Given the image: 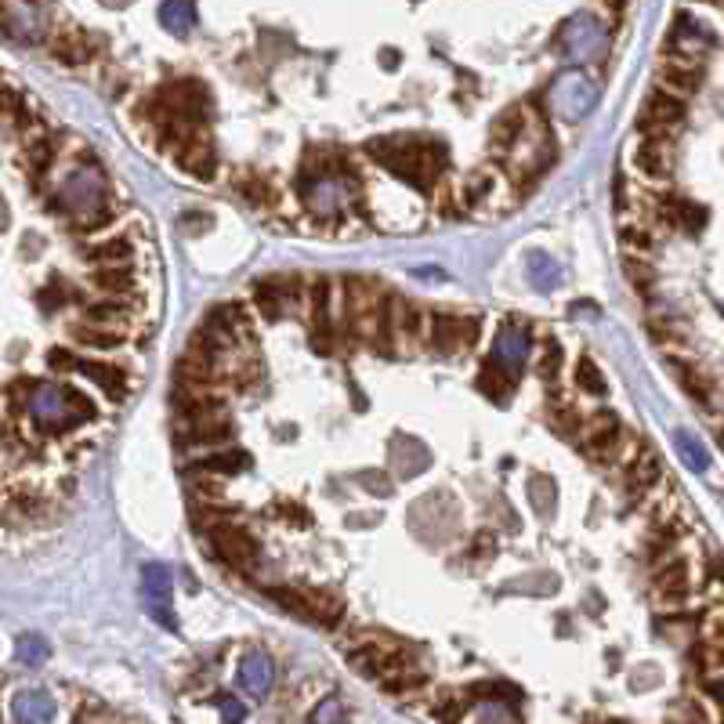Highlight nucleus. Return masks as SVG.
<instances>
[{
	"label": "nucleus",
	"mask_w": 724,
	"mask_h": 724,
	"mask_svg": "<svg viewBox=\"0 0 724 724\" xmlns=\"http://www.w3.org/2000/svg\"><path fill=\"white\" fill-rule=\"evenodd\" d=\"M388 297V290L373 279L359 276L344 283V330L381 352H395L388 334Z\"/></svg>",
	"instance_id": "f257e3e1"
},
{
	"label": "nucleus",
	"mask_w": 724,
	"mask_h": 724,
	"mask_svg": "<svg viewBox=\"0 0 724 724\" xmlns=\"http://www.w3.org/2000/svg\"><path fill=\"white\" fill-rule=\"evenodd\" d=\"M685 120V102L677 95H670L667 87H659L645 98V109L638 116V131L645 138H670Z\"/></svg>",
	"instance_id": "f03ea898"
},
{
	"label": "nucleus",
	"mask_w": 724,
	"mask_h": 724,
	"mask_svg": "<svg viewBox=\"0 0 724 724\" xmlns=\"http://www.w3.org/2000/svg\"><path fill=\"white\" fill-rule=\"evenodd\" d=\"M210 543H214V554L221 562L232 565V569H250L254 558H258V543L250 540L247 529H239L236 522H218L214 529H207Z\"/></svg>",
	"instance_id": "7ed1b4c3"
},
{
	"label": "nucleus",
	"mask_w": 724,
	"mask_h": 724,
	"mask_svg": "<svg viewBox=\"0 0 724 724\" xmlns=\"http://www.w3.org/2000/svg\"><path fill=\"white\" fill-rule=\"evenodd\" d=\"M348 659L352 667L366 677H377L388 663L402 659V645L395 638H384V634H370V638H359L348 648Z\"/></svg>",
	"instance_id": "20e7f679"
},
{
	"label": "nucleus",
	"mask_w": 724,
	"mask_h": 724,
	"mask_svg": "<svg viewBox=\"0 0 724 724\" xmlns=\"http://www.w3.org/2000/svg\"><path fill=\"white\" fill-rule=\"evenodd\" d=\"M174 160H178L181 171L196 174V178H210L214 167H218V156H214V145H210V134L203 131V124L192 134H185L178 145H174Z\"/></svg>",
	"instance_id": "39448f33"
},
{
	"label": "nucleus",
	"mask_w": 724,
	"mask_h": 724,
	"mask_svg": "<svg viewBox=\"0 0 724 724\" xmlns=\"http://www.w3.org/2000/svg\"><path fill=\"white\" fill-rule=\"evenodd\" d=\"M659 84L677 98L696 95L699 87H703V66H696L692 58H667L659 66Z\"/></svg>",
	"instance_id": "423d86ee"
},
{
	"label": "nucleus",
	"mask_w": 724,
	"mask_h": 724,
	"mask_svg": "<svg viewBox=\"0 0 724 724\" xmlns=\"http://www.w3.org/2000/svg\"><path fill=\"white\" fill-rule=\"evenodd\" d=\"M51 55L62 66H84V62L95 58V40L87 37L84 29H58L51 37Z\"/></svg>",
	"instance_id": "0eeeda50"
},
{
	"label": "nucleus",
	"mask_w": 724,
	"mask_h": 724,
	"mask_svg": "<svg viewBox=\"0 0 724 724\" xmlns=\"http://www.w3.org/2000/svg\"><path fill=\"white\" fill-rule=\"evenodd\" d=\"M623 471H627V478H623V482H627L630 493H634V496L652 493V489L659 486V478H663V460H659L648 446H641V453L630 460Z\"/></svg>",
	"instance_id": "6e6552de"
},
{
	"label": "nucleus",
	"mask_w": 724,
	"mask_h": 724,
	"mask_svg": "<svg viewBox=\"0 0 724 724\" xmlns=\"http://www.w3.org/2000/svg\"><path fill=\"white\" fill-rule=\"evenodd\" d=\"M696 587V569L688 558L681 554H667V558H659L656 562V591H681V594H692Z\"/></svg>",
	"instance_id": "1a4fd4ad"
},
{
	"label": "nucleus",
	"mask_w": 724,
	"mask_h": 724,
	"mask_svg": "<svg viewBox=\"0 0 724 724\" xmlns=\"http://www.w3.org/2000/svg\"><path fill=\"white\" fill-rule=\"evenodd\" d=\"M145 601H149V612L163 627H174L171 620V576L163 565H149L145 569Z\"/></svg>",
	"instance_id": "9d476101"
},
{
	"label": "nucleus",
	"mask_w": 724,
	"mask_h": 724,
	"mask_svg": "<svg viewBox=\"0 0 724 724\" xmlns=\"http://www.w3.org/2000/svg\"><path fill=\"white\" fill-rule=\"evenodd\" d=\"M634 163L645 178H667L670 167H674V153H670L667 138H645V142L634 149Z\"/></svg>",
	"instance_id": "9b49d317"
},
{
	"label": "nucleus",
	"mask_w": 724,
	"mask_h": 724,
	"mask_svg": "<svg viewBox=\"0 0 724 724\" xmlns=\"http://www.w3.org/2000/svg\"><path fill=\"white\" fill-rule=\"evenodd\" d=\"M239 685L247 688L250 696H265L272 688V659L265 652H247L239 663Z\"/></svg>",
	"instance_id": "f8f14e48"
},
{
	"label": "nucleus",
	"mask_w": 724,
	"mask_h": 724,
	"mask_svg": "<svg viewBox=\"0 0 724 724\" xmlns=\"http://www.w3.org/2000/svg\"><path fill=\"white\" fill-rule=\"evenodd\" d=\"M95 286L105 294H134V283H138V272H134V261H120V265H98L95 268Z\"/></svg>",
	"instance_id": "ddd939ff"
},
{
	"label": "nucleus",
	"mask_w": 724,
	"mask_h": 724,
	"mask_svg": "<svg viewBox=\"0 0 724 724\" xmlns=\"http://www.w3.org/2000/svg\"><path fill=\"white\" fill-rule=\"evenodd\" d=\"M84 258L91 265H120V261H134V239L131 236H109L102 243H87Z\"/></svg>",
	"instance_id": "4468645a"
},
{
	"label": "nucleus",
	"mask_w": 724,
	"mask_h": 724,
	"mask_svg": "<svg viewBox=\"0 0 724 724\" xmlns=\"http://www.w3.org/2000/svg\"><path fill=\"white\" fill-rule=\"evenodd\" d=\"M522 134H525V109H522V105H507L504 113L496 116V124H493V149L507 153V149H511V145H515Z\"/></svg>",
	"instance_id": "2eb2a0df"
},
{
	"label": "nucleus",
	"mask_w": 724,
	"mask_h": 724,
	"mask_svg": "<svg viewBox=\"0 0 724 724\" xmlns=\"http://www.w3.org/2000/svg\"><path fill=\"white\" fill-rule=\"evenodd\" d=\"M301 598H305V616L312 623H323V627H337L344 616V605L334 598V594L326 591H301Z\"/></svg>",
	"instance_id": "dca6fc26"
},
{
	"label": "nucleus",
	"mask_w": 724,
	"mask_h": 724,
	"mask_svg": "<svg viewBox=\"0 0 724 724\" xmlns=\"http://www.w3.org/2000/svg\"><path fill=\"white\" fill-rule=\"evenodd\" d=\"M232 185H236V189H239V196H243V200H250L258 210L276 207V189H272V181H268L265 174L239 171Z\"/></svg>",
	"instance_id": "f3484780"
},
{
	"label": "nucleus",
	"mask_w": 724,
	"mask_h": 724,
	"mask_svg": "<svg viewBox=\"0 0 724 724\" xmlns=\"http://www.w3.org/2000/svg\"><path fill=\"white\" fill-rule=\"evenodd\" d=\"M670 370L681 377V384H685V391L692 395V399L703 402V406L710 402V391H714V384L706 381L699 366H692V362H685V359H670Z\"/></svg>",
	"instance_id": "a211bd4d"
},
{
	"label": "nucleus",
	"mask_w": 724,
	"mask_h": 724,
	"mask_svg": "<svg viewBox=\"0 0 724 724\" xmlns=\"http://www.w3.org/2000/svg\"><path fill=\"white\" fill-rule=\"evenodd\" d=\"M73 337L87 348H116V344L124 341V330H116V326H102V323H77L73 326Z\"/></svg>",
	"instance_id": "6ab92c4d"
},
{
	"label": "nucleus",
	"mask_w": 724,
	"mask_h": 724,
	"mask_svg": "<svg viewBox=\"0 0 724 724\" xmlns=\"http://www.w3.org/2000/svg\"><path fill=\"white\" fill-rule=\"evenodd\" d=\"M116 203L109 200H98V203H87V207L77 210V218H73V229L77 232H98L102 225H109V221L116 218Z\"/></svg>",
	"instance_id": "aec40b11"
},
{
	"label": "nucleus",
	"mask_w": 724,
	"mask_h": 724,
	"mask_svg": "<svg viewBox=\"0 0 724 724\" xmlns=\"http://www.w3.org/2000/svg\"><path fill=\"white\" fill-rule=\"evenodd\" d=\"M77 370L87 373V377H95L109 395H124L127 391V377L120 366H109V362H77Z\"/></svg>",
	"instance_id": "412c9836"
},
{
	"label": "nucleus",
	"mask_w": 724,
	"mask_h": 724,
	"mask_svg": "<svg viewBox=\"0 0 724 724\" xmlns=\"http://www.w3.org/2000/svg\"><path fill=\"white\" fill-rule=\"evenodd\" d=\"M478 384H482V391H486L489 399H500V402H504L507 395H511V388H515V373L504 370L500 362H489L486 370L478 373Z\"/></svg>",
	"instance_id": "4be33fe9"
},
{
	"label": "nucleus",
	"mask_w": 724,
	"mask_h": 724,
	"mask_svg": "<svg viewBox=\"0 0 724 724\" xmlns=\"http://www.w3.org/2000/svg\"><path fill=\"white\" fill-rule=\"evenodd\" d=\"M160 22L167 29H174V33H189L192 22H196V8H192V0H163Z\"/></svg>",
	"instance_id": "5701e85b"
},
{
	"label": "nucleus",
	"mask_w": 724,
	"mask_h": 724,
	"mask_svg": "<svg viewBox=\"0 0 724 724\" xmlns=\"http://www.w3.org/2000/svg\"><path fill=\"white\" fill-rule=\"evenodd\" d=\"M493 352H496V362H500L504 370H511V362H525V334H518L515 326H507L504 334L496 337Z\"/></svg>",
	"instance_id": "b1692460"
},
{
	"label": "nucleus",
	"mask_w": 724,
	"mask_h": 724,
	"mask_svg": "<svg viewBox=\"0 0 724 724\" xmlns=\"http://www.w3.org/2000/svg\"><path fill=\"white\" fill-rule=\"evenodd\" d=\"M51 714H55V703L44 692H22L15 699V717L19 721H48Z\"/></svg>",
	"instance_id": "393cba45"
},
{
	"label": "nucleus",
	"mask_w": 724,
	"mask_h": 724,
	"mask_svg": "<svg viewBox=\"0 0 724 724\" xmlns=\"http://www.w3.org/2000/svg\"><path fill=\"white\" fill-rule=\"evenodd\" d=\"M663 218L667 221H677V225H685V229H703L706 221V210L699 207V203H667V210H663Z\"/></svg>",
	"instance_id": "a878e982"
},
{
	"label": "nucleus",
	"mask_w": 724,
	"mask_h": 724,
	"mask_svg": "<svg viewBox=\"0 0 724 724\" xmlns=\"http://www.w3.org/2000/svg\"><path fill=\"white\" fill-rule=\"evenodd\" d=\"M192 467H196L200 475H236V471L247 467V457H243V453H221V457H207Z\"/></svg>",
	"instance_id": "bb28decb"
},
{
	"label": "nucleus",
	"mask_w": 724,
	"mask_h": 724,
	"mask_svg": "<svg viewBox=\"0 0 724 724\" xmlns=\"http://www.w3.org/2000/svg\"><path fill=\"white\" fill-rule=\"evenodd\" d=\"M87 323H102V326H116V330H127V312L120 305H87Z\"/></svg>",
	"instance_id": "cd10ccee"
},
{
	"label": "nucleus",
	"mask_w": 724,
	"mask_h": 724,
	"mask_svg": "<svg viewBox=\"0 0 724 724\" xmlns=\"http://www.w3.org/2000/svg\"><path fill=\"white\" fill-rule=\"evenodd\" d=\"M51 160H55V149H51V142H44V138H37V142H26V167L33 174L48 171Z\"/></svg>",
	"instance_id": "c85d7f7f"
},
{
	"label": "nucleus",
	"mask_w": 724,
	"mask_h": 724,
	"mask_svg": "<svg viewBox=\"0 0 724 724\" xmlns=\"http://www.w3.org/2000/svg\"><path fill=\"white\" fill-rule=\"evenodd\" d=\"M576 384H580L583 391H591V395H605V377H601V370L587 355H583L580 366H576Z\"/></svg>",
	"instance_id": "c756f323"
},
{
	"label": "nucleus",
	"mask_w": 724,
	"mask_h": 724,
	"mask_svg": "<svg viewBox=\"0 0 724 724\" xmlns=\"http://www.w3.org/2000/svg\"><path fill=\"white\" fill-rule=\"evenodd\" d=\"M623 272H627V279L638 286L641 294H648V286L656 283V272H652V265L645 258H627L623 261Z\"/></svg>",
	"instance_id": "7c9ffc66"
},
{
	"label": "nucleus",
	"mask_w": 724,
	"mask_h": 724,
	"mask_svg": "<svg viewBox=\"0 0 724 724\" xmlns=\"http://www.w3.org/2000/svg\"><path fill=\"white\" fill-rule=\"evenodd\" d=\"M471 696L478 699V703H486V699H493V703H504L500 696H507V703H518L522 699V692L511 685H493V681H482V685L471 688Z\"/></svg>",
	"instance_id": "2f4dec72"
},
{
	"label": "nucleus",
	"mask_w": 724,
	"mask_h": 724,
	"mask_svg": "<svg viewBox=\"0 0 724 724\" xmlns=\"http://www.w3.org/2000/svg\"><path fill=\"white\" fill-rule=\"evenodd\" d=\"M580 420H583V410H576V406H558V410H551V424L562 435H576V428H580Z\"/></svg>",
	"instance_id": "473e14b6"
},
{
	"label": "nucleus",
	"mask_w": 724,
	"mask_h": 724,
	"mask_svg": "<svg viewBox=\"0 0 724 724\" xmlns=\"http://www.w3.org/2000/svg\"><path fill=\"white\" fill-rule=\"evenodd\" d=\"M529 276H533L536 286H554L562 279V272L551 265V261L543 258V254H533V265H529Z\"/></svg>",
	"instance_id": "72a5a7b5"
},
{
	"label": "nucleus",
	"mask_w": 724,
	"mask_h": 724,
	"mask_svg": "<svg viewBox=\"0 0 724 724\" xmlns=\"http://www.w3.org/2000/svg\"><path fill=\"white\" fill-rule=\"evenodd\" d=\"M482 334V323L478 319H457V352H471Z\"/></svg>",
	"instance_id": "f704fd0d"
},
{
	"label": "nucleus",
	"mask_w": 724,
	"mask_h": 724,
	"mask_svg": "<svg viewBox=\"0 0 724 724\" xmlns=\"http://www.w3.org/2000/svg\"><path fill=\"white\" fill-rule=\"evenodd\" d=\"M22 105L26 102H22V95L15 87H0V120H4V124H11V116L19 113Z\"/></svg>",
	"instance_id": "c9c22d12"
},
{
	"label": "nucleus",
	"mask_w": 724,
	"mask_h": 724,
	"mask_svg": "<svg viewBox=\"0 0 724 724\" xmlns=\"http://www.w3.org/2000/svg\"><path fill=\"white\" fill-rule=\"evenodd\" d=\"M677 449L685 453V460L692 467H706V464H710V460H706V453H703V446H696V442H692V435H685V431L677 435Z\"/></svg>",
	"instance_id": "e433bc0d"
},
{
	"label": "nucleus",
	"mask_w": 724,
	"mask_h": 724,
	"mask_svg": "<svg viewBox=\"0 0 724 724\" xmlns=\"http://www.w3.org/2000/svg\"><path fill=\"white\" fill-rule=\"evenodd\" d=\"M558 366H562V352H558V344H554V348H547V355H543L540 362L543 381H554V377H558Z\"/></svg>",
	"instance_id": "4c0bfd02"
},
{
	"label": "nucleus",
	"mask_w": 724,
	"mask_h": 724,
	"mask_svg": "<svg viewBox=\"0 0 724 724\" xmlns=\"http://www.w3.org/2000/svg\"><path fill=\"white\" fill-rule=\"evenodd\" d=\"M44 652H48V648L40 645V638H22L19 641V656L26 659V663H40V659H44Z\"/></svg>",
	"instance_id": "58836bf2"
},
{
	"label": "nucleus",
	"mask_w": 724,
	"mask_h": 724,
	"mask_svg": "<svg viewBox=\"0 0 724 724\" xmlns=\"http://www.w3.org/2000/svg\"><path fill=\"white\" fill-rule=\"evenodd\" d=\"M464 703L467 699H446V703L435 706V714L446 717V721H457V717H464Z\"/></svg>",
	"instance_id": "ea45409f"
},
{
	"label": "nucleus",
	"mask_w": 724,
	"mask_h": 724,
	"mask_svg": "<svg viewBox=\"0 0 724 724\" xmlns=\"http://www.w3.org/2000/svg\"><path fill=\"white\" fill-rule=\"evenodd\" d=\"M48 362L55 366V370H77V359H73V355H69L66 348H51Z\"/></svg>",
	"instance_id": "a19ab883"
},
{
	"label": "nucleus",
	"mask_w": 724,
	"mask_h": 724,
	"mask_svg": "<svg viewBox=\"0 0 724 724\" xmlns=\"http://www.w3.org/2000/svg\"><path fill=\"white\" fill-rule=\"evenodd\" d=\"M623 239H627V247H638V250L652 247V236H648V229H627V232H623Z\"/></svg>",
	"instance_id": "79ce46f5"
},
{
	"label": "nucleus",
	"mask_w": 724,
	"mask_h": 724,
	"mask_svg": "<svg viewBox=\"0 0 724 724\" xmlns=\"http://www.w3.org/2000/svg\"><path fill=\"white\" fill-rule=\"evenodd\" d=\"M543 486H547V478H533V507L540 511V515H547L551 511V504H547V496H543Z\"/></svg>",
	"instance_id": "37998d69"
},
{
	"label": "nucleus",
	"mask_w": 724,
	"mask_h": 724,
	"mask_svg": "<svg viewBox=\"0 0 724 724\" xmlns=\"http://www.w3.org/2000/svg\"><path fill=\"white\" fill-rule=\"evenodd\" d=\"M105 717H113L109 710H98V706H87V710H80L77 721H105Z\"/></svg>",
	"instance_id": "c03bdc74"
},
{
	"label": "nucleus",
	"mask_w": 724,
	"mask_h": 724,
	"mask_svg": "<svg viewBox=\"0 0 724 724\" xmlns=\"http://www.w3.org/2000/svg\"><path fill=\"white\" fill-rule=\"evenodd\" d=\"M8 225V210H4V200H0V229Z\"/></svg>",
	"instance_id": "a18cd8bd"
}]
</instances>
